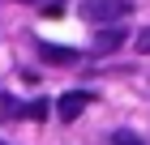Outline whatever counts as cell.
Segmentation results:
<instances>
[{"label":"cell","instance_id":"1","mask_svg":"<svg viewBox=\"0 0 150 145\" xmlns=\"http://www.w3.org/2000/svg\"><path fill=\"white\" fill-rule=\"evenodd\" d=\"M133 13V0H81V17L90 26H112Z\"/></svg>","mask_w":150,"mask_h":145},{"label":"cell","instance_id":"2","mask_svg":"<svg viewBox=\"0 0 150 145\" xmlns=\"http://www.w3.org/2000/svg\"><path fill=\"white\" fill-rule=\"evenodd\" d=\"M125 39H129V30L112 22V26H99V30H94V43H90V47H94V56H112Z\"/></svg>","mask_w":150,"mask_h":145},{"label":"cell","instance_id":"3","mask_svg":"<svg viewBox=\"0 0 150 145\" xmlns=\"http://www.w3.org/2000/svg\"><path fill=\"white\" fill-rule=\"evenodd\" d=\"M86 102H90V94L86 90H69V94H60V102H56V115L64 124H73L81 111H86Z\"/></svg>","mask_w":150,"mask_h":145},{"label":"cell","instance_id":"4","mask_svg":"<svg viewBox=\"0 0 150 145\" xmlns=\"http://www.w3.org/2000/svg\"><path fill=\"white\" fill-rule=\"evenodd\" d=\"M39 51H43V60H52V64H73V60H77L73 47H56V43H43Z\"/></svg>","mask_w":150,"mask_h":145},{"label":"cell","instance_id":"5","mask_svg":"<svg viewBox=\"0 0 150 145\" xmlns=\"http://www.w3.org/2000/svg\"><path fill=\"white\" fill-rule=\"evenodd\" d=\"M112 145H146L142 137H133L129 128H120V132H112Z\"/></svg>","mask_w":150,"mask_h":145},{"label":"cell","instance_id":"6","mask_svg":"<svg viewBox=\"0 0 150 145\" xmlns=\"http://www.w3.org/2000/svg\"><path fill=\"white\" fill-rule=\"evenodd\" d=\"M26 115H30V120H47V102H43V98H35L30 107H26Z\"/></svg>","mask_w":150,"mask_h":145},{"label":"cell","instance_id":"7","mask_svg":"<svg viewBox=\"0 0 150 145\" xmlns=\"http://www.w3.org/2000/svg\"><path fill=\"white\" fill-rule=\"evenodd\" d=\"M137 51H142V56H150V30L137 34Z\"/></svg>","mask_w":150,"mask_h":145},{"label":"cell","instance_id":"8","mask_svg":"<svg viewBox=\"0 0 150 145\" xmlns=\"http://www.w3.org/2000/svg\"><path fill=\"white\" fill-rule=\"evenodd\" d=\"M22 4H30V0H22Z\"/></svg>","mask_w":150,"mask_h":145},{"label":"cell","instance_id":"9","mask_svg":"<svg viewBox=\"0 0 150 145\" xmlns=\"http://www.w3.org/2000/svg\"><path fill=\"white\" fill-rule=\"evenodd\" d=\"M0 145H4V141H0Z\"/></svg>","mask_w":150,"mask_h":145}]
</instances>
